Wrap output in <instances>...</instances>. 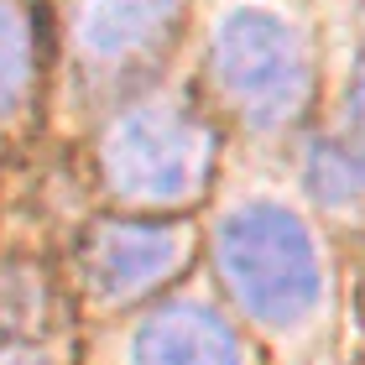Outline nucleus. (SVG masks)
<instances>
[{"label":"nucleus","mask_w":365,"mask_h":365,"mask_svg":"<svg viewBox=\"0 0 365 365\" xmlns=\"http://www.w3.org/2000/svg\"><path fill=\"white\" fill-rule=\"evenodd\" d=\"M214 261L230 297L256 324L292 329L324 303V251L287 204L251 198L214 230Z\"/></svg>","instance_id":"obj_1"},{"label":"nucleus","mask_w":365,"mask_h":365,"mask_svg":"<svg viewBox=\"0 0 365 365\" xmlns=\"http://www.w3.org/2000/svg\"><path fill=\"white\" fill-rule=\"evenodd\" d=\"M214 125L178 99H146L115 115L99 141L105 188L130 209H182L214 178Z\"/></svg>","instance_id":"obj_2"},{"label":"nucleus","mask_w":365,"mask_h":365,"mask_svg":"<svg viewBox=\"0 0 365 365\" xmlns=\"http://www.w3.org/2000/svg\"><path fill=\"white\" fill-rule=\"evenodd\" d=\"M209 78L251 130H282L313 99V58L292 21L267 6H235L214 26Z\"/></svg>","instance_id":"obj_3"},{"label":"nucleus","mask_w":365,"mask_h":365,"mask_svg":"<svg viewBox=\"0 0 365 365\" xmlns=\"http://www.w3.org/2000/svg\"><path fill=\"white\" fill-rule=\"evenodd\" d=\"M193 256V235L173 220H105L84 235L78 277L99 303H136L173 282Z\"/></svg>","instance_id":"obj_4"},{"label":"nucleus","mask_w":365,"mask_h":365,"mask_svg":"<svg viewBox=\"0 0 365 365\" xmlns=\"http://www.w3.org/2000/svg\"><path fill=\"white\" fill-rule=\"evenodd\" d=\"M178 26V0H73L68 31L78 58L99 68H130V63L162 53Z\"/></svg>","instance_id":"obj_5"},{"label":"nucleus","mask_w":365,"mask_h":365,"mask_svg":"<svg viewBox=\"0 0 365 365\" xmlns=\"http://www.w3.org/2000/svg\"><path fill=\"white\" fill-rule=\"evenodd\" d=\"M130 360L136 365H245L240 329L214 313L209 303H162L136 324L130 334Z\"/></svg>","instance_id":"obj_6"},{"label":"nucleus","mask_w":365,"mask_h":365,"mask_svg":"<svg viewBox=\"0 0 365 365\" xmlns=\"http://www.w3.org/2000/svg\"><path fill=\"white\" fill-rule=\"evenodd\" d=\"M303 178L324 204H350V198L365 193V152L339 146V141H319V146H308Z\"/></svg>","instance_id":"obj_7"},{"label":"nucleus","mask_w":365,"mask_h":365,"mask_svg":"<svg viewBox=\"0 0 365 365\" xmlns=\"http://www.w3.org/2000/svg\"><path fill=\"white\" fill-rule=\"evenodd\" d=\"M31 84V31L11 0H0V120H11Z\"/></svg>","instance_id":"obj_8"},{"label":"nucleus","mask_w":365,"mask_h":365,"mask_svg":"<svg viewBox=\"0 0 365 365\" xmlns=\"http://www.w3.org/2000/svg\"><path fill=\"white\" fill-rule=\"evenodd\" d=\"M355 130L365 146V47H360V68H355Z\"/></svg>","instance_id":"obj_9"},{"label":"nucleus","mask_w":365,"mask_h":365,"mask_svg":"<svg viewBox=\"0 0 365 365\" xmlns=\"http://www.w3.org/2000/svg\"><path fill=\"white\" fill-rule=\"evenodd\" d=\"M11 365H47V360H37V355H21V360H11Z\"/></svg>","instance_id":"obj_10"}]
</instances>
